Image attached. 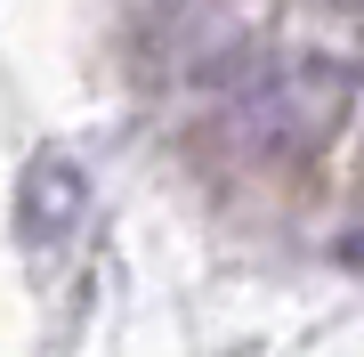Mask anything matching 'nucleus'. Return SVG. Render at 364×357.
<instances>
[{
  "label": "nucleus",
  "instance_id": "f03ea898",
  "mask_svg": "<svg viewBox=\"0 0 364 357\" xmlns=\"http://www.w3.org/2000/svg\"><path fill=\"white\" fill-rule=\"evenodd\" d=\"M73 219H81V171L65 155H41L25 171V236L33 244H57Z\"/></svg>",
  "mask_w": 364,
  "mask_h": 357
},
{
  "label": "nucleus",
  "instance_id": "7ed1b4c3",
  "mask_svg": "<svg viewBox=\"0 0 364 357\" xmlns=\"http://www.w3.org/2000/svg\"><path fill=\"white\" fill-rule=\"evenodd\" d=\"M348 260H356V268H364V236H348Z\"/></svg>",
  "mask_w": 364,
  "mask_h": 357
},
{
  "label": "nucleus",
  "instance_id": "f257e3e1",
  "mask_svg": "<svg viewBox=\"0 0 364 357\" xmlns=\"http://www.w3.org/2000/svg\"><path fill=\"white\" fill-rule=\"evenodd\" d=\"M340 114V73H308V66H291V73H267L259 90L243 98V130L259 155H284V146H308V138H324V122Z\"/></svg>",
  "mask_w": 364,
  "mask_h": 357
}]
</instances>
